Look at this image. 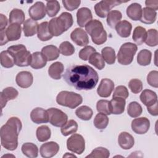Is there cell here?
Listing matches in <instances>:
<instances>
[{
  "instance_id": "1",
  "label": "cell",
  "mask_w": 158,
  "mask_h": 158,
  "mask_svg": "<svg viewBox=\"0 0 158 158\" xmlns=\"http://www.w3.org/2000/svg\"><path fill=\"white\" fill-rule=\"evenodd\" d=\"M65 82L78 90L93 89L99 80L97 72L88 65H73L68 67L64 75Z\"/></svg>"
},
{
  "instance_id": "2",
  "label": "cell",
  "mask_w": 158,
  "mask_h": 158,
  "mask_svg": "<svg viewBox=\"0 0 158 158\" xmlns=\"http://www.w3.org/2000/svg\"><path fill=\"white\" fill-rule=\"evenodd\" d=\"M22 127V122L18 117L9 118L0 130L2 146L9 151L15 150L18 146V136Z\"/></svg>"
},
{
  "instance_id": "3",
  "label": "cell",
  "mask_w": 158,
  "mask_h": 158,
  "mask_svg": "<svg viewBox=\"0 0 158 158\" xmlns=\"http://www.w3.org/2000/svg\"><path fill=\"white\" fill-rule=\"evenodd\" d=\"M73 23V17L71 14L64 12L59 17L50 20L48 28L52 36H58L69 29Z\"/></svg>"
},
{
  "instance_id": "4",
  "label": "cell",
  "mask_w": 158,
  "mask_h": 158,
  "mask_svg": "<svg viewBox=\"0 0 158 158\" xmlns=\"http://www.w3.org/2000/svg\"><path fill=\"white\" fill-rule=\"evenodd\" d=\"M85 30L94 44L101 45L107 41V33L99 20H91L85 25Z\"/></svg>"
},
{
  "instance_id": "5",
  "label": "cell",
  "mask_w": 158,
  "mask_h": 158,
  "mask_svg": "<svg viewBox=\"0 0 158 158\" xmlns=\"http://www.w3.org/2000/svg\"><path fill=\"white\" fill-rule=\"evenodd\" d=\"M9 52L14 59L15 65L19 67H27L30 65L31 54L23 44L10 46L7 48Z\"/></svg>"
},
{
  "instance_id": "6",
  "label": "cell",
  "mask_w": 158,
  "mask_h": 158,
  "mask_svg": "<svg viewBox=\"0 0 158 158\" xmlns=\"http://www.w3.org/2000/svg\"><path fill=\"white\" fill-rule=\"evenodd\" d=\"M56 102L60 106L75 109L82 103L83 98L81 95L76 93L62 91L57 94Z\"/></svg>"
},
{
  "instance_id": "7",
  "label": "cell",
  "mask_w": 158,
  "mask_h": 158,
  "mask_svg": "<svg viewBox=\"0 0 158 158\" xmlns=\"http://www.w3.org/2000/svg\"><path fill=\"white\" fill-rule=\"evenodd\" d=\"M137 49V46L134 43L128 42L123 44L117 54L118 62L124 65L130 64L133 60Z\"/></svg>"
},
{
  "instance_id": "8",
  "label": "cell",
  "mask_w": 158,
  "mask_h": 158,
  "mask_svg": "<svg viewBox=\"0 0 158 158\" xmlns=\"http://www.w3.org/2000/svg\"><path fill=\"white\" fill-rule=\"evenodd\" d=\"M49 123L54 127H62L67 122V115L61 110L51 107L47 109Z\"/></svg>"
},
{
  "instance_id": "9",
  "label": "cell",
  "mask_w": 158,
  "mask_h": 158,
  "mask_svg": "<svg viewBox=\"0 0 158 158\" xmlns=\"http://www.w3.org/2000/svg\"><path fill=\"white\" fill-rule=\"evenodd\" d=\"M67 148L77 154H81L85 149V141L80 134H73L67 140Z\"/></svg>"
},
{
  "instance_id": "10",
  "label": "cell",
  "mask_w": 158,
  "mask_h": 158,
  "mask_svg": "<svg viewBox=\"0 0 158 158\" xmlns=\"http://www.w3.org/2000/svg\"><path fill=\"white\" fill-rule=\"evenodd\" d=\"M123 2H126L117 0L101 1L96 3L94 6L95 13L98 17L101 18H105L106 17H107V14L112 7L120 5Z\"/></svg>"
},
{
  "instance_id": "11",
  "label": "cell",
  "mask_w": 158,
  "mask_h": 158,
  "mask_svg": "<svg viewBox=\"0 0 158 158\" xmlns=\"http://www.w3.org/2000/svg\"><path fill=\"white\" fill-rule=\"evenodd\" d=\"M132 130L136 134L143 135L146 133L149 129L150 121L146 117H139L135 118L131 122Z\"/></svg>"
},
{
  "instance_id": "12",
  "label": "cell",
  "mask_w": 158,
  "mask_h": 158,
  "mask_svg": "<svg viewBox=\"0 0 158 158\" xmlns=\"http://www.w3.org/2000/svg\"><path fill=\"white\" fill-rule=\"evenodd\" d=\"M46 11L44 3L41 1H37L29 8L28 14L31 19L37 21L45 17Z\"/></svg>"
},
{
  "instance_id": "13",
  "label": "cell",
  "mask_w": 158,
  "mask_h": 158,
  "mask_svg": "<svg viewBox=\"0 0 158 158\" xmlns=\"http://www.w3.org/2000/svg\"><path fill=\"white\" fill-rule=\"evenodd\" d=\"M71 40L78 46H86L89 44V38L86 32L80 28H76L70 34Z\"/></svg>"
},
{
  "instance_id": "14",
  "label": "cell",
  "mask_w": 158,
  "mask_h": 158,
  "mask_svg": "<svg viewBox=\"0 0 158 158\" xmlns=\"http://www.w3.org/2000/svg\"><path fill=\"white\" fill-rule=\"evenodd\" d=\"M59 150V144L54 141H49L43 144L40 149V154L43 157L50 158L57 154Z\"/></svg>"
},
{
  "instance_id": "15",
  "label": "cell",
  "mask_w": 158,
  "mask_h": 158,
  "mask_svg": "<svg viewBox=\"0 0 158 158\" xmlns=\"http://www.w3.org/2000/svg\"><path fill=\"white\" fill-rule=\"evenodd\" d=\"M114 89V83L109 78H103L97 89V93L100 97L107 98L110 96Z\"/></svg>"
},
{
  "instance_id": "16",
  "label": "cell",
  "mask_w": 158,
  "mask_h": 158,
  "mask_svg": "<svg viewBox=\"0 0 158 158\" xmlns=\"http://www.w3.org/2000/svg\"><path fill=\"white\" fill-rule=\"evenodd\" d=\"M15 81L17 85L20 88H29L33 81V75L28 71H21L17 73Z\"/></svg>"
},
{
  "instance_id": "17",
  "label": "cell",
  "mask_w": 158,
  "mask_h": 158,
  "mask_svg": "<svg viewBox=\"0 0 158 158\" xmlns=\"http://www.w3.org/2000/svg\"><path fill=\"white\" fill-rule=\"evenodd\" d=\"M30 118L31 120L36 124L47 123L49 122L47 110H46L41 107H36L33 109L30 113Z\"/></svg>"
},
{
  "instance_id": "18",
  "label": "cell",
  "mask_w": 158,
  "mask_h": 158,
  "mask_svg": "<svg viewBox=\"0 0 158 158\" xmlns=\"http://www.w3.org/2000/svg\"><path fill=\"white\" fill-rule=\"evenodd\" d=\"M92 19L93 15L91 11L88 7H81L78 10L77 12V23L80 27H85Z\"/></svg>"
},
{
  "instance_id": "19",
  "label": "cell",
  "mask_w": 158,
  "mask_h": 158,
  "mask_svg": "<svg viewBox=\"0 0 158 158\" xmlns=\"http://www.w3.org/2000/svg\"><path fill=\"white\" fill-rule=\"evenodd\" d=\"M19 94L18 91L13 87H7L0 93L1 109H3L8 101L15 99Z\"/></svg>"
},
{
  "instance_id": "20",
  "label": "cell",
  "mask_w": 158,
  "mask_h": 158,
  "mask_svg": "<svg viewBox=\"0 0 158 158\" xmlns=\"http://www.w3.org/2000/svg\"><path fill=\"white\" fill-rule=\"evenodd\" d=\"M118 143L121 148L123 149H130L135 144L133 136L126 131H123L120 133L118 137Z\"/></svg>"
},
{
  "instance_id": "21",
  "label": "cell",
  "mask_w": 158,
  "mask_h": 158,
  "mask_svg": "<svg viewBox=\"0 0 158 158\" xmlns=\"http://www.w3.org/2000/svg\"><path fill=\"white\" fill-rule=\"evenodd\" d=\"M109 102L111 114L118 115L124 112L126 104L125 99L122 98H113Z\"/></svg>"
},
{
  "instance_id": "22",
  "label": "cell",
  "mask_w": 158,
  "mask_h": 158,
  "mask_svg": "<svg viewBox=\"0 0 158 158\" xmlns=\"http://www.w3.org/2000/svg\"><path fill=\"white\" fill-rule=\"evenodd\" d=\"M22 27L20 24H10L6 29V35L9 41H12L19 40L21 36Z\"/></svg>"
},
{
  "instance_id": "23",
  "label": "cell",
  "mask_w": 158,
  "mask_h": 158,
  "mask_svg": "<svg viewBox=\"0 0 158 158\" xmlns=\"http://www.w3.org/2000/svg\"><path fill=\"white\" fill-rule=\"evenodd\" d=\"M141 101L147 107L151 106L157 102V94L148 89H144L139 96Z\"/></svg>"
},
{
  "instance_id": "24",
  "label": "cell",
  "mask_w": 158,
  "mask_h": 158,
  "mask_svg": "<svg viewBox=\"0 0 158 158\" xmlns=\"http://www.w3.org/2000/svg\"><path fill=\"white\" fill-rule=\"evenodd\" d=\"M117 34L122 38H127L131 34L132 25L127 20L120 21L115 27Z\"/></svg>"
},
{
  "instance_id": "25",
  "label": "cell",
  "mask_w": 158,
  "mask_h": 158,
  "mask_svg": "<svg viewBox=\"0 0 158 158\" xmlns=\"http://www.w3.org/2000/svg\"><path fill=\"white\" fill-rule=\"evenodd\" d=\"M38 23L36 21L31 19H28L25 20L23 25V31L24 35L27 37L32 36L38 32Z\"/></svg>"
},
{
  "instance_id": "26",
  "label": "cell",
  "mask_w": 158,
  "mask_h": 158,
  "mask_svg": "<svg viewBox=\"0 0 158 158\" xmlns=\"http://www.w3.org/2000/svg\"><path fill=\"white\" fill-rule=\"evenodd\" d=\"M42 54L44 56L47 61H52L57 59L59 57V50L54 45H48L41 49Z\"/></svg>"
},
{
  "instance_id": "27",
  "label": "cell",
  "mask_w": 158,
  "mask_h": 158,
  "mask_svg": "<svg viewBox=\"0 0 158 158\" xmlns=\"http://www.w3.org/2000/svg\"><path fill=\"white\" fill-rule=\"evenodd\" d=\"M127 16L133 20H139L141 16L142 7L141 6L136 2L131 4L127 8Z\"/></svg>"
},
{
  "instance_id": "28",
  "label": "cell",
  "mask_w": 158,
  "mask_h": 158,
  "mask_svg": "<svg viewBox=\"0 0 158 158\" xmlns=\"http://www.w3.org/2000/svg\"><path fill=\"white\" fill-rule=\"evenodd\" d=\"M64 70V67L62 62H55L48 69V74L51 78L54 80H59Z\"/></svg>"
},
{
  "instance_id": "29",
  "label": "cell",
  "mask_w": 158,
  "mask_h": 158,
  "mask_svg": "<svg viewBox=\"0 0 158 158\" xmlns=\"http://www.w3.org/2000/svg\"><path fill=\"white\" fill-rule=\"evenodd\" d=\"M47 60L41 52H35L31 54L30 66L35 69H40L46 66Z\"/></svg>"
},
{
  "instance_id": "30",
  "label": "cell",
  "mask_w": 158,
  "mask_h": 158,
  "mask_svg": "<svg viewBox=\"0 0 158 158\" xmlns=\"http://www.w3.org/2000/svg\"><path fill=\"white\" fill-rule=\"evenodd\" d=\"M157 17V12L149 8L144 7L142 9L140 21L145 24H152L155 22Z\"/></svg>"
},
{
  "instance_id": "31",
  "label": "cell",
  "mask_w": 158,
  "mask_h": 158,
  "mask_svg": "<svg viewBox=\"0 0 158 158\" xmlns=\"http://www.w3.org/2000/svg\"><path fill=\"white\" fill-rule=\"evenodd\" d=\"M48 24V22H43L38 25L37 36L39 40L42 41H48L53 37L49 30Z\"/></svg>"
},
{
  "instance_id": "32",
  "label": "cell",
  "mask_w": 158,
  "mask_h": 158,
  "mask_svg": "<svg viewBox=\"0 0 158 158\" xmlns=\"http://www.w3.org/2000/svg\"><path fill=\"white\" fill-rule=\"evenodd\" d=\"M25 14L22 10L19 9H14L9 14V21L10 24L18 23L21 25L25 22Z\"/></svg>"
},
{
  "instance_id": "33",
  "label": "cell",
  "mask_w": 158,
  "mask_h": 158,
  "mask_svg": "<svg viewBox=\"0 0 158 158\" xmlns=\"http://www.w3.org/2000/svg\"><path fill=\"white\" fill-rule=\"evenodd\" d=\"M22 152L28 157L35 158L38 155V148L32 143H25L22 146Z\"/></svg>"
},
{
  "instance_id": "34",
  "label": "cell",
  "mask_w": 158,
  "mask_h": 158,
  "mask_svg": "<svg viewBox=\"0 0 158 158\" xmlns=\"http://www.w3.org/2000/svg\"><path fill=\"white\" fill-rule=\"evenodd\" d=\"M147 31L144 28L141 26L136 27L133 33L132 38L138 45H141L146 40Z\"/></svg>"
},
{
  "instance_id": "35",
  "label": "cell",
  "mask_w": 158,
  "mask_h": 158,
  "mask_svg": "<svg viewBox=\"0 0 158 158\" xmlns=\"http://www.w3.org/2000/svg\"><path fill=\"white\" fill-rule=\"evenodd\" d=\"M122 14L119 10H110L107 15V23L111 28H115L116 25L120 21Z\"/></svg>"
},
{
  "instance_id": "36",
  "label": "cell",
  "mask_w": 158,
  "mask_h": 158,
  "mask_svg": "<svg viewBox=\"0 0 158 158\" xmlns=\"http://www.w3.org/2000/svg\"><path fill=\"white\" fill-rule=\"evenodd\" d=\"M152 53L148 49L140 51L137 56V62L142 66H146L150 64L151 61Z\"/></svg>"
},
{
  "instance_id": "37",
  "label": "cell",
  "mask_w": 158,
  "mask_h": 158,
  "mask_svg": "<svg viewBox=\"0 0 158 158\" xmlns=\"http://www.w3.org/2000/svg\"><path fill=\"white\" fill-rule=\"evenodd\" d=\"M75 114L79 118L86 121L91 118L93 112L91 107L87 106H82L76 109Z\"/></svg>"
},
{
  "instance_id": "38",
  "label": "cell",
  "mask_w": 158,
  "mask_h": 158,
  "mask_svg": "<svg viewBox=\"0 0 158 158\" xmlns=\"http://www.w3.org/2000/svg\"><path fill=\"white\" fill-rule=\"evenodd\" d=\"M36 135L37 139L40 142H44L50 138L51 132L48 126L41 125L36 129Z\"/></svg>"
},
{
  "instance_id": "39",
  "label": "cell",
  "mask_w": 158,
  "mask_h": 158,
  "mask_svg": "<svg viewBox=\"0 0 158 158\" xmlns=\"http://www.w3.org/2000/svg\"><path fill=\"white\" fill-rule=\"evenodd\" d=\"M102 57L108 64H114L115 62L116 56L114 49L111 47H105L101 51Z\"/></svg>"
},
{
  "instance_id": "40",
  "label": "cell",
  "mask_w": 158,
  "mask_h": 158,
  "mask_svg": "<svg viewBox=\"0 0 158 158\" xmlns=\"http://www.w3.org/2000/svg\"><path fill=\"white\" fill-rule=\"evenodd\" d=\"M78 130V123L74 120H70L62 127L60 129L62 135L67 136L69 135L75 133Z\"/></svg>"
},
{
  "instance_id": "41",
  "label": "cell",
  "mask_w": 158,
  "mask_h": 158,
  "mask_svg": "<svg viewBox=\"0 0 158 158\" xmlns=\"http://www.w3.org/2000/svg\"><path fill=\"white\" fill-rule=\"evenodd\" d=\"M0 60L1 65L5 68H10L15 65L14 57L7 50L3 51L1 52Z\"/></svg>"
},
{
  "instance_id": "42",
  "label": "cell",
  "mask_w": 158,
  "mask_h": 158,
  "mask_svg": "<svg viewBox=\"0 0 158 158\" xmlns=\"http://www.w3.org/2000/svg\"><path fill=\"white\" fill-rule=\"evenodd\" d=\"M93 123L96 128L99 130H104L107 127L109 123V118L106 114L99 112L95 116Z\"/></svg>"
},
{
  "instance_id": "43",
  "label": "cell",
  "mask_w": 158,
  "mask_h": 158,
  "mask_svg": "<svg viewBox=\"0 0 158 158\" xmlns=\"http://www.w3.org/2000/svg\"><path fill=\"white\" fill-rule=\"evenodd\" d=\"M143 112L141 106L136 101L131 102L127 107V112L129 116L133 118L139 117Z\"/></svg>"
},
{
  "instance_id": "44",
  "label": "cell",
  "mask_w": 158,
  "mask_h": 158,
  "mask_svg": "<svg viewBox=\"0 0 158 158\" xmlns=\"http://www.w3.org/2000/svg\"><path fill=\"white\" fill-rule=\"evenodd\" d=\"M60 9L59 2L56 1H49L46 2V10L49 17H52L56 16Z\"/></svg>"
},
{
  "instance_id": "45",
  "label": "cell",
  "mask_w": 158,
  "mask_h": 158,
  "mask_svg": "<svg viewBox=\"0 0 158 158\" xmlns=\"http://www.w3.org/2000/svg\"><path fill=\"white\" fill-rule=\"evenodd\" d=\"M88 62L90 64L94 65L96 69L99 70H102L105 67L104 60L102 56L99 52H97L93 53L90 56V57L89 58Z\"/></svg>"
},
{
  "instance_id": "46",
  "label": "cell",
  "mask_w": 158,
  "mask_h": 158,
  "mask_svg": "<svg viewBox=\"0 0 158 158\" xmlns=\"http://www.w3.org/2000/svg\"><path fill=\"white\" fill-rule=\"evenodd\" d=\"M151 47L156 46L158 44V32L156 29H149L146 33V38L144 41Z\"/></svg>"
},
{
  "instance_id": "47",
  "label": "cell",
  "mask_w": 158,
  "mask_h": 158,
  "mask_svg": "<svg viewBox=\"0 0 158 158\" xmlns=\"http://www.w3.org/2000/svg\"><path fill=\"white\" fill-rule=\"evenodd\" d=\"M110 156L109 151L103 147H98L95 148L92 151L90 154L86 156V157H101V158H107Z\"/></svg>"
},
{
  "instance_id": "48",
  "label": "cell",
  "mask_w": 158,
  "mask_h": 158,
  "mask_svg": "<svg viewBox=\"0 0 158 158\" xmlns=\"http://www.w3.org/2000/svg\"><path fill=\"white\" fill-rule=\"evenodd\" d=\"M96 109L98 112L104 114L106 115L111 114L110 108V102L106 99H101L97 102Z\"/></svg>"
},
{
  "instance_id": "49",
  "label": "cell",
  "mask_w": 158,
  "mask_h": 158,
  "mask_svg": "<svg viewBox=\"0 0 158 158\" xmlns=\"http://www.w3.org/2000/svg\"><path fill=\"white\" fill-rule=\"evenodd\" d=\"M59 50L62 55L69 56L74 53L75 48L70 42L64 41L60 44Z\"/></svg>"
},
{
  "instance_id": "50",
  "label": "cell",
  "mask_w": 158,
  "mask_h": 158,
  "mask_svg": "<svg viewBox=\"0 0 158 158\" xmlns=\"http://www.w3.org/2000/svg\"><path fill=\"white\" fill-rule=\"evenodd\" d=\"M96 52V51L95 48H93V46H86L80 51L78 53V56L81 60H87L88 59H89L90 56Z\"/></svg>"
},
{
  "instance_id": "51",
  "label": "cell",
  "mask_w": 158,
  "mask_h": 158,
  "mask_svg": "<svg viewBox=\"0 0 158 158\" xmlns=\"http://www.w3.org/2000/svg\"><path fill=\"white\" fill-rule=\"evenodd\" d=\"M128 86L132 93L134 94H138L142 91L143 83L139 79H131L128 83Z\"/></svg>"
},
{
  "instance_id": "52",
  "label": "cell",
  "mask_w": 158,
  "mask_h": 158,
  "mask_svg": "<svg viewBox=\"0 0 158 158\" xmlns=\"http://www.w3.org/2000/svg\"><path fill=\"white\" fill-rule=\"evenodd\" d=\"M129 96V93L128 89L123 85H120L116 87L114 91L113 98H122L123 99H127Z\"/></svg>"
},
{
  "instance_id": "53",
  "label": "cell",
  "mask_w": 158,
  "mask_h": 158,
  "mask_svg": "<svg viewBox=\"0 0 158 158\" xmlns=\"http://www.w3.org/2000/svg\"><path fill=\"white\" fill-rule=\"evenodd\" d=\"M148 84L154 88L158 87V72L157 70L151 71L147 76Z\"/></svg>"
},
{
  "instance_id": "54",
  "label": "cell",
  "mask_w": 158,
  "mask_h": 158,
  "mask_svg": "<svg viewBox=\"0 0 158 158\" xmlns=\"http://www.w3.org/2000/svg\"><path fill=\"white\" fill-rule=\"evenodd\" d=\"M64 7L69 11H72L75 9H77L81 1L80 0H63L62 1Z\"/></svg>"
},
{
  "instance_id": "55",
  "label": "cell",
  "mask_w": 158,
  "mask_h": 158,
  "mask_svg": "<svg viewBox=\"0 0 158 158\" xmlns=\"http://www.w3.org/2000/svg\"><path fill=\"white\" fill-rule=\"evenodd\" d=\"M145 4L146 7L151 9L154 10H157L158 9V1H149L147 0L145 1Z\"/></svg>"
},
{
  "instance_id": "56",
  "label": "cell",
  "mask_w": 158,
  "mask_h": 158,
  "mask_svg": "<svg viewBox=\"0 0 158 158\" xmlns=\"http://www.w3.org/2000/svg\"><path fill=\"white\" fill-rule=\"evenodd\" d=\"M157 104L158 102H156L153 105L147 107L148 111L149 112V114L153 116H157L158 115V107H157Z\"/></svg>"
},
{
  "instance_id": "57",
  "label": "cell",
  "mask_w": 158,
  "mask_h": 158,
  "mask_svg": "<svg viewBox=\"0 0 158 158\" xmlns=\"http://www.w3.org/2000/svg\"><path fill=\"white\" fill-rule=\"evenodd\" d=\"M8 20L7 17L2 14H0V30H3L6 29L7 25Z\"/></svg>"
},
{
  "instance_id": "58",
  "label": "cell",
  "mask_w": 158,
  "mask_h": 158,
  "mask_svg": "<svg viewBox=\"0 0 158 158\" xmlns=\"http://www.w3.org/2000/svg\"><path fill=\"white\" fill-rule=\"evenodd\" d=\"M0 35H1L0 45L2 46L9 41V40L7 38V36L6 35V29L3 30H0Z\"/></svg>"
},
{
  "instance_id": "59",
  "label": "cell",
  "mask_w": 158,
  "mask_h": 158,
  "mask_svg": "<svg viewBox=\"0 0 158 158\" xmlns=\"http://www.w3.org/2000/svg\"><path fill=\"white\" fill-rule=\"evenodd\" d=\"M70 157V156H71V157H76V156H75V155H72V154H69L68 152H66V154H65V155H64L63 156V157Z\"/></svg>"
}]
</instances>
